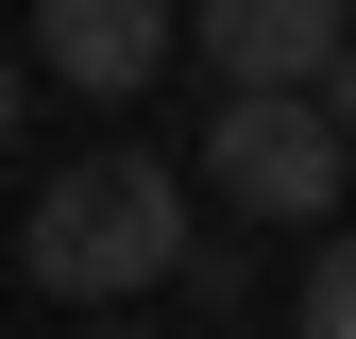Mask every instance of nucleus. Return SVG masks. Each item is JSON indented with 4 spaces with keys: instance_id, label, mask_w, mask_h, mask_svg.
Wrapping results in <instances>:
<instances>
[{
    "instance_id": "nucleus-1",
    "label": "nucleus",
    "mask_w": 356,
    "mask_h": 339,
    "mask_svg": "<svg viewBox=\"0 0 356 339\" xmlns=\"http://www.w3.org/2000/svg\"><path fill=\"white\" fill-rule=\"evenodd\" d=\"M187 170H153V153H85L34 187V221H17V272L51 288V306H136V288L187 272Z\"/></svg>"
},
{
    "instance_id": "nucleus-2",
    "label": "nucleus",
    "mask_w": 356,
    "mask_h": 339,
    "mask_svg": "<svg viewBox=\"0 0 356 339\" xmlns=\"http://www.w3.org/2000/svg\"><path fill=\"white\" fill-rule=\"evenodd\" d=\"M339 119L323 102H220L204 119V187L220 204H238V221H323V204H339Z\"/></svg>"
},
{
    "instance_id": "nucleus-3",
    "label": "nucleus",
    "mask_w": 356,
    "mask_h": 339,
    "mask_svg": "<svg viewBox=\"0 0 356 339\" xmlns=\"http://www.w3.org/2000/svg\"><path fill=\"white\" fill-rule=\"evenodd\" d=\"M187 51L220 68V102H323V68L356 51V0H187Z\"/></svg>"
},
{
    "instance_id": "nucleus-4",
    "label": "nucleus",
    "mask_w": 356,
    "mask_h": 339,
    "mask_svg": "<svg viewBox=\"0 0 356 339\" xmlns=\"http://www.w3.org/2000/svg\"><path fill=\"white\" fill-rule=\"evenodd\" d=\"M34 51H51V85H85V102H136L170 68V0H34Z\"/></svg>"
},
{
    "instance_id": "nucleus-5",
    "label": "nucleus",
    "mask_w": 356,
    "mask_h": 339,
    "mask_svg": "<svg viewBox=\"0 0 356 339\" xmlns=\"http://www.w3.org/2000/svg\"><path fill=\"white\" fill-rule=\"evenodd\" d=\"M170 288H187L204 322H238V306H254V254H238V238H187V272H170Z\"/></svg>"
},
{
    "instance_id": "nucleus-6",
    "label": "nucleus",
    "mask_w": 356,
    "mask_h": 339,
    "mask_svg": "<svg viewBox=\"0 0 356 339\" xmlns=\"http://www.w3.org/2000/svg\"><path fill=\"white\" fill-rule=\"evenodd\" d=\"M305 339H356V238H323V272H305Z\"/></svg>"
},
{
    "instance_id": "nucleus-7",
    "label": "nucleus",
    "mask_w": 356,
    "mask_h": 339,
    "mask_svg": "<svg viewBox=\"0 0 356 339\" xmlns=\"http://www.w3.org/2000/svg\"><path fill=\"white\" fill-rule=\"evenodd\" d=\"M17 119H34V51H0V153H17Z\"/></svg>"
},
{
    "instance_id": "nucleus-8",
    "label": "nucleus",
    "mask_w": 356,
    "mask_h": 339,
    "mask_svg": "<svg viewBox=\"0 0 356 339\" xmlns=\"http://www.w3.org/2000/svg\"><path fill=\"white\" fill-rule=\"evenodd\" d=\"M323 119H339V136H356V51H339V68H323Z\"/></svg>"
},
{
    "instance_id": "nucleus-9",
    "label": "nucleus",
    "mask_w": 356,
    "mask_h": 339,
    "mask_svg": "<svg viewBox=\"0 0 356 339\" xmlns=\"http://www.w3.org/2000/svg\"><path fill=\"white\" fill-rule=\"evenodd\" d=\"M85 339H136V322H85Z\"/></svg>"
}]
</instances>
